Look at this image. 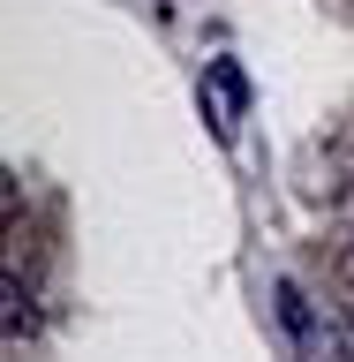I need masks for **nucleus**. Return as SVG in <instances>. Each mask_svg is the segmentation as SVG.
<instances>
[{
  "instance_id": "nucleus-3",
  "label": "nucleus",
  "mask_w": 354,
  "mask_h": 362,
  "mask_svg": "<svg viewBox=\"0 0 354 362\" xmlns=\"http://www.w3.org/2000/svg\"><path fill=\"white\" fill-rule=\"evenodd\" d=\"M0 294H8V339H16L23 325H30V310H23V287H16V279H8V287H0Z\"/></svg>"
},
{
  "instance_id": "nucleus-1",
  "label": "nucleus",
  "mask_w": 354,
  "mask_h": 362,
  "mask_svg": "<svg viewBox=\"0 0 354 362\" xmlns=\"http://www.w3.org/2000/svg\"><path fill=\"white\" fill-rule=\"evenodd\" d=\"M196 98H203L211 136H219V144H234V129H242V113H249V76H242V61H203Z\"/></svg>"
},
{
  "instance_id": "nucleus-2",
  "label": "nucleus",
  "mask_w": 354,
  "mask_h": 362,
  "mask_svg": "<svg viewBox=\"0 0 354 362\" xmlns=\"http://www.w3.org/2000/svg\"><path fill=\"white\" fill-rule=\"evenodd\" d=\"M271 302H279V325H287V332H294V347H302V355H309V362H339L332 332H324V325H317V310H309V294L294 287V279H279V287H271Z\"/></svg>"
}]
</instances>
